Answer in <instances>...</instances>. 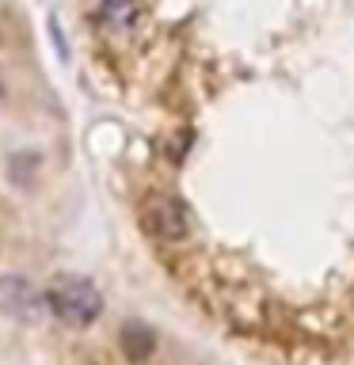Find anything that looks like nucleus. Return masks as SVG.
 <instances>
[{
    "mask_svg": "<svg viewBox=\"0 0 354 365\" xmlns=\"http://www.w3.org/2000/svg\"><path fill=\"white\" fill-rule=\"evenodd\" d=\"M46 297L34 289L27 278H19V274H8V278H0V308H4L8 316L16 319H34L42 312Z\"/></svg>",
    "mask_w": 354,
    "mask_h": 365,
    "instance_id": "nucleus-4",
    "label": "nucleus"
},
{
    "mask_svg": "<svg viewBox=\"0 0 354 365\" xmlns=\"http://www.w3.org/2000/svg\"><path fill=\"white\" fill-rule=\"evenodd\" d=\"M46 308L69 327H88V324H96L99 312H103V293L91 282L65 274V278H57L50 289H46Z\"/></svg>",
    "mask_w": 354,
    "mask_h": 365,
    "instance_id": "nucleus-1",
    "label": "nucleus"
},
{
    "mask_svg": "<svg viewBox=\"0 0 354 365\" xmlns=\"http://www.w3.org/2000/svg\"><path fill=\"white\" fill-rule=\"evenodd\" d=\"M96 23L107 38H133L141 31V0H99Z\"/></svg>",
    "mask_w": 354,
    "mask_h": 365,
    "instance_id": "nucleus-3",
    "label": "nucleus"
},
{
    "mask_svg": "<svg viewBox=\"0 0 354 365\" xmlns=\"http://www.w3.org/2000/svg\"><path fill=\"white\" fill-rule=\"evenodd\" d=\"M27 171H34V156H27V153H16V156H11V179H16L19 187H27V182H31Z\"/></svg>",
    "mask_w": 354,
    "mask_h": 365,
    "instance_id": "nucleus-6",
    "label": "nucleus"
},
{
    "mask_svg": "<svg viewBox=\"0 0 354 365\" xmlns=\"http://www.w3.org/2000/svg\"><path fill=\"white\" fill-rule=\"evenodd\" d=\"M141 228L148 240L156 244H183L191 232V217H187V205L171 194H153L145 198L141 205Z\"/></svg>",
    "mask_w": 354,
    "mask_h": 365,
    "instance_id": "nucleus-2",
    "label": "nucleus"
},
{
    "mask_svg": "<svg viewBox=\"0 0 354 365\" xmlns=\"http://www.w3.org/2000/svg\"><path fill=\"white\" fill-rule=\"evenodd\" d=\"M118 342H122V354H126V358H130L133 365L148 361V358H153V350H156V339H153V331H148V327H141V324H126Z\"/></svg>",
    "mask_w": 354,
    "mask_h": 365,
    "instance_id": "nucleus-5",
    "label": "nucleus"
}]
</instances>
